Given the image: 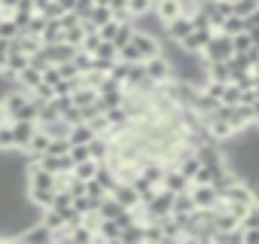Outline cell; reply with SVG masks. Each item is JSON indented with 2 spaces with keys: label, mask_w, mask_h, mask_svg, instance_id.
I'll use <instances>...</instances> for the list:
<instances>
[{
  "label": "cell",
  "mask_w": 259,
  "mask_h": 244,
  "mask_svg": "<svg viewBox=\"0 0 259 244\" xmlns=\"http://www.w3.org/2000/svg\"><path fill=\"white\" fill-rule=\"evenodd\" d=\"M156 55H162V40L156 37V34H150V31H141L138 28V34L132 37V43L128 46H122L119 49V58L122 61H150V58H156Z\"/></svg>",
  "instance_id": "obj_1"
},
{
  "label": "cell",
  "mask_w": 259,
  "mask_h": 244,
  "mask_svg": "<svg viewBox=\"0 0 259 244\" xmlns=\"http://www.w3.org/2000/svg\"><path fill=\"white\" fill-rule=\"evenodd\" d=\"M201 55H204V61H229V58L235 55V37L217 31V34L210 37V43L204 46Z\"/></svg>",
  "instance_id": "obj_2"
},
{
  "label": "cell",
  "mask_w": 259,
  "mask_h": 244,
  "mask_svg": "<svg viewBox=\"0 0 259 244\" xmlns=\"http://www.w3.org/2000/svg\"><path fill=\"white\" fill-rule=\"evenodd\" d=\"M147 76H150V79H153L156 86H165V83L177 79V76H174V64H171V58H168L165 52L147 61Z\"/></svg>",
  "instance_id": "obj_3"
},
{
  "label": "cell",
  "mask_w": 259,
  "mask_h": 244,
  "mask_svg": "<svg viewBox=\"0 0 259 244\" xmlns=\"http://www.w3.org/2000/svg\"><path fill=\"white\" fill-rule=\"evenodd\" d=\"M213 34H217V28H192V34H186L180 40V49L183 52H192V55H201Z\"/></svg>",
  "instance_id": "obj_4"
},
{
  "label": "cell",
  "mask_w": 259,
  "mask_h": 244,
  "mask_svg": "<svg viewBox=\"0 0 259 244\" xmlns=\"http://www.w3.org/2000/svg\"><path fill=\"white\" fill-rule=\"evenodd\" d=\"M192 198H195V205L198 208H217L220 201H223V192L213 186V183H192Z\"/></svg>",
  "instance_id": "obj_5"
},
{
  "label": "cell",
  "mask_w": 259,
  "mask_h": 244,
  "mask_svg": "<svg viewBox=\"0 0 259 244\" xmlns=\"http://www.w3.org/2000/svg\"><path fill=\"white\" fill-rule=\"evenodd\" d=\"M10 122H13V132H16L19 150H28V144H31L34 135L40 132V122H31V119H10Z\"/></svg>",
  "instance_id": "obj_6"
},
{
  "label": "cell",
  "mask_w": 259,
  "mask_h": 244,
  "mask_svg": "<svg viewBox=\"0 0 259 244\" xmlns=\"http://www.w3.org/2000/svg\"><path fill=\"white\" fill-rule=\"evenodd\" d=\"M162 186H165V189H171V192H189V189H192V180H189L177 165H168Z\"/></svg>",
  "instance_id": "obj_7"
},
{
  "label": "cell",
  "mask_w": 259,
  "mask_h": 244,
  "mask_svg": "<svg viewBox=\"0 0 259 244\" xmlns=\"http://www.w3.org/2000/svg\"><path fill=\"white\" fill-rule=\"evenodd\" d=\"M16 241H25V244H46V241H52V229L40 220V223L28 226L25 232H19V235H16Z\"/></svg>",
  "instance_id": "obj_8"
},
{
  "label": "cell",
  "mask_w": 259,
  "mask_h": 244,
  "mask_svg": "<svg viewBox=\"0 0 259 244\" xmlns=\"http://www.w3.org/2000/svg\"><path fill=\"white\" fill-rule=\"evenodd\" d=\"M110 195H113V198H119L125 208H138V205H141V192H138V186H135L132 180H119V183H116V189H113Z\"/></svg>",
  "instance_id": "obj_9"
},
{
  "label": "cell",
  "mask_w": 259,
  "mask_h": 244,
  "mask_svg": "<svg viewBox=\"0 0 259 244\" xmlns=\"http://www.w3.org/2000/svg\"><path fill=\"white\" fill-rule=\"evenodd\" d=\"M192 16H177L174 22H168L165 25V40H174V43H180L186 34H192Z\"/></svg>",
  "instance_id": "obj_10"
},
{
  "label": "cell",
  "mask_w": 259,
  "mask_h": 244,
  "mask_svg": "<svg viewBox=\"0 0 259 244\" xmlns=\"http://www.w3.org/2000/svg\"><path fill=\"white\" fill-rule=\"evenodd\" d=\"M40 83H43V70H37V67H31V64L16 76V89H25V92H34Z\"/></svg>",
  "instance_id": "obj_11"
},
{
  "label": "cell",
  "mask_w": 259,
  "mask_h": 244,
  "mask_svg": "<svg viewBox=\"0 0 259 244\" xmlns=\"http://www.w3.org/2000/svg\"><path fill=\"white\" fill-rule=\"evenodd\" d=\"M156 16L168 25V22H174L177 16H183V10H180V0H156Z\"/></svg>",
  "instance_id": "obj_12"
},
{
  "label": "cell",
  "mask_w": 259,
  "mask_h": 244,
  "mask_svg": "<svg viewBox=\"0 0 259 244\" xmlns=\"http://www.w3.org/2000/svg\"><path fill=\"white\" fill-rule=\"evenodd\" d=\"M207 79H213V83H232L229 61H207Z\"/></svg>",
  "instance_id": "obj_13"
},
{
  "label": "cell",
  "mask_w": 259,
  "mask_h": 244,
  "mask_svg": "<svg viewBox=\"0 0 259 244\" xmlns=\"http://www.w3.org/2000/svg\"><path fill=\"white\" fill-rule=\"evenodd\" d=\"M98 241H122V226L116 220H101L98 223Z\"/></svg>",
  "instance_id": "obj_14"
},
{
  "label": "cell",
  "mask_w": 259,
  "mask_h": 244,
  "mask_svg": "<svg viewBox=\"0 0 259 244\" xmlns=\"http://www.w3.org/2000/svg\"><path fill=\"white\" fill-rule=\"evenodd\" d=\"M40 129H43L49 138H70V129H73V126L61 116V119H55V122H40Z\"/></svg>",
  "instance_id": "obj_15"
},
{
  "label": "cell",
  "mask_w": 259,
  "mask_h": 244,
  "mask_svg": "<svg viewBox=\"0 0 259 244\" xmlns=\"http://www.w3.org/2000/svg\"><path fill=\"white\" fill-rule=\"evenodd\" d=\"M122 211H125V205H122L119 198H113V195H107V198L101 201V208H98L101 220H116V217H119Z\"/></svg>",
  "instance_id": "obj_16"
},
{
  "label": "cell",
  "mask_w": 259,
  "mask_h": 244,
  "mask_svg": "<svg viewBox=\"0 0 259 244\" xmlns=\"http://www.w3.org/2000/svg\"><path fill=\"white\" fill-rule=\"evenodd\" d=\"M95 135H98V132L89 126V122H76V126L70 129V144H92Z\"/></svg>",
  "instance_id": "obj_17"
},
{
  "label": "cell",
  "mask_w": 259,
  "mask_h": 244,
  "mask_svg": "<svg viewBox=\"0 0 259 244\" xmlns=\"http://www.w3.org/2000/svg\"><path fill=\"white\" fill-rule=\"evenodd\" d=\"M220 31H223V34H229V37H238V34H244V31H247V19L232 13V16L220 25Z\"/></svg>",
  "instance_id": "obj_18"
},
{
  "label": "cell",
  "mask_w": 259,
  "mask_h": 244,
  "mask_svg": "<svg viewBox=\"0 0 259 244\" xmlns=\"http://www.w3.org/2000/svg\"><path fill=\"white\" fill-rule=\"evenodd\" d=\"M122 241H125V244H141V241H147V229H144V223L125 226V229H122Z\"/></svg>",
  "instance_id": "obj_19"
},
{
  "label": "cell",
  "mask_w": 259,
  "mask_h": 244,
  "mask_svg": "<svg viewBox=\"0 0 259 244\" xmlns=\"http://www.w3.org/2000/svg\"><path fill=\"white\" fill-rule=\"evenodd\" d=\"M13 46H16V49H22V52H28V55H34V52H40V49H43V40H40V37H34V34H22L19 40H13Z\"/></svg>",
  "instance_id": "obj_20"
},
{
  "label": "cell",
  "mask_w": 259,
  "mask_h": 244,
  "mask_svg": "<svg viewBox=\"0 0 259 244\" xmlns=\"http://www.w3.org/2000/svg\"><path fill=\"white\" fill-rule=\"evenodd\" d=\"M98 168H101L98 159H85V162H76L73 165V174L82 177V180H92V177H98Z\"/></svg>",
  "instance_id": "obj_21"
},
{
  "label": "cell",
  "mask_w": 259,
  "mask_h": 244,
  "mask_svg": "<svg viewBox=\"0 0 259 244\" xmlns=\"http://www.w3.org/2000/svg\"><path fill=\"white\" fill-rule=\"evenodd\" d=\"M85 25L79 22V25H73V28H64V43H70V46H82V40H85Z\"/></svg>",
  "instance_id": "obj_22"
},
{
  "label": "cell",
  "mask_w": 259,
  "mask_h": 244,
  "mask_svg": "<svg viewBox=\"0 0 259 244\" xmlns=\"http://www.w3.org/2000/svg\"><path fill=\"white\" fill-rule=\"evenodd\" d=\"M31 98H34V101H40V104H46V101L58 98V92H55V86H52V83H46V79H43V83L31 92Z\"/></svg>",
  "instance_id": "obj_23"
},
{
  "label": "cell",
  "mask_w": 259,
  "mask_h": 244,
  "mask_svg": "<svg viewBox=\"0 0 259 244\" xmlns=\"http://www.w3.org/2000/svg\"><path fill=\"white\" fill-rule=\"evenodd\" d=\"M0 150H19V144H16V132H13V122L0 126Z\"/></svg>",
  "instance_id": "obj_24"
},
{
  "label": "cell",
  "mask_w": 259,
  "mask_h": 244,
  "mask_svg": "<svg viewBox=\"0 0 259 244\" xmlns=\"http://www.w3.org/2000/svg\"><path fill=\"white\" fill-rule=\"evenodd\" d=\"M46 22H49V19H46L43 13H34V16H31V22L25 25V34H34V37H43V31H46Z\"/></svg>",
  "instance_id": "obj_25"
},
{
  "label": "cell",
  "mask_w": 259,
  "mask_h": 244,
  "mask_svg": "<svg viewBox=\"0 0 259 244\" xmlns=\"http://www.w3.org/2000/svg\"><path fill=\"white\" fill-rule=\"evenodd\" d=\"M232 7H235V16H244L247 19V16H253L259 10V0H235Z\"/></svg>",
  "instance_id": "obj_26"
},
{
  "label": "cell",
  "mask_w": 259,
  "mask_h": 244,
  "mask_svg": "<svg viewBox=\"0 0 259 244\" xmlns=\"http://www.w3.org/2000/svg\"><path fill=\"white\" fill-rule=\"evenodd\" d=\"M101 43H104V37H101V31H89V34H85V40H82V46H79V49H85V52H92V55H95V52H98V46H101Z\"/></svg>",
  "instance_id": "obj_27"
},
{
  "label": "cell",
  "mask_w": 259,
  "mask_h": 244,
  "mask_svg": "<svg viewBox=\"0 0 259 244\" xmlns=\"http://www.w3.org/2000/svg\"><path fill=\"white\" fill-rule=\"evenodd\" d=\"M73 61H76V67H79V73H89V70L95 67V55H92V52H85V49H79Z\"/></svg>",
  "instance_id": "obj_28"
},
{
  "label": "cell",
  "mask_w": 259,
  "mask_h": 244,
  "mask_svg": "<svg viewBox=\"0 0 259 244\" xmlns=\"http://www.w3.org/2000/svg\"><path fill=\"white\" fill-rule=\"evenodd\" d=\"M250 49H253V37H250V31L238 34V37H235V52L244 55V52H250Z\"/></svg>",
  "instance_id": "obj_29"
},
{
  "label": "cell",
  "mask_w": 259,
  "mask_h": 244,
  "mask_svg": "<svg viewBox=\"0 0 259 244\" xmlns=\"http://www.w3.org/2000/svg\"><path fill=\"white\" fill-rule=\"evenodd\" d=\"M52 64V58H49V52H46V46L40 49V52H34L31 55V67H37V70H46Z\"/></svg>",
  "instance_id": "obj_30"
},
{
  "label": "cell",
  "mask_w": 259,
  "mask_h": 244,
  "mask_svg": "<svg viewBox=\"0 0 259 244\" xmlns=\"http://www.w3.org/2000/svg\"><path fill=\"white\" fill-rule=\"evenodd\" d=\"M43 79H46V83H52V86H58V83L64 79V76H61V67H58V64H49V67L43 70Z\"/></svg>",
  "instance_id": "obj_31"
},
{
  "label": "cell",
  "mask_w": 259,
  "mask_h": 244,
  "mask_svg": "<svg viewBox=\"0 0 259 244\" xmlns=\"http://www.w3.org/2000/svg\"><path fill=\"white\" fill-rule=\"evenodd\" d=\"M244 226H247V229H259V201L250 205V211H247V217H244Z\"/></svg>",
  "instance_id": "obj_32"
},
{
  "label": "cell",
  "mask_w": 259,
  "mask_h": 244,
  "mask_svg": "<svg viewBox=\"0 0 259 244\" xmlns=\"http://www.w3.org/2000/svg\"><path fill=\"white\" fill-rule=\"evenodd\" d=\"M58 67H61V76H64V79L82 76V73H79V67H76V61H64V64H58Z\"/></svg>",
  "instance_id": "obj_33"
},
{
  "label": "cell",
  "mask_w": 259,
  "mask_h": 244,
  "mask_svg": "<svg viewBox=\"0 0 259 244\" xmlns=\"http://www.w3.org/2000/svg\"><path fill=\"white\" fill-rule=\"evenodd\" d=\"M98 31H101V37H104V40H113V37H116V31H119V22L113 19V22H107V25H101Z\"/></svg>",
  "instance_id": "obj_34"
},
{
  "label": "cell",
  "mask_w": 259,
  "mask_h": 244,
  "mask_svg": "<svg viewBox=\"0 0 259 244\" xmlns=\"http://www.w3.org/2000/svg\"><path fill=\"white\" fill-rule=\"evenodd\" d=\"M244 226V223H241ZM244 244H259V229H247L244 226Z\"/></svg>",
  "instance_id": "obj_35"
},
{
  "label": "cell",
  "mask_w": 259,
  "mask_h": 244,
  "mask_svg": "<svg viewBox=\"0 0 259 244\" xmlns=\"http://www.w3.org/2000/svg\"><path fill=\"white\" fill-rule=\"evenodd\" d=\"M16 7H19V0H0V10H4L7 16H13V13H16Z\"/></svg>",
  "instance_id": "obj_36"
},
{
  "label": "cell",
  "mask_w": 259,
  "mask_h": 244,
  "mask_svg": "<svg viewBox=\"0 0 259 244\" xmlns=\"http://www.w3.org/2000/svg\"><path fill=\"white\" fill-rule=\"evenodd\" d=\"M256 28H259V10L253 16H247V31H256Z\"/></svg>",
  "instance_id": "obj_37"
},
{
  "label": "cell",
  "mask_w": 259,
  "mask_h": 244,
  "mask_svg": "<svg viewBox=\"0 0 259 244\" xmlns=\"http://www.w3.org/2000/svg\"><path fill=\"white\" fill-rule=\"evenodd\" d=\"M7 122H10V113H7V104L0 101V126H7Z\"/></svg>",
  "instance_id": "obj_38"
},
{
  "label": "cell",
  "mask_w": 259,
  "mask_h": 244,
  "mask_svg": "<svg viewBox=\"0 0 259 244\" xmlns=\"http://www.w3.org/2000/svg\"><path fill=\"white\" fill-rule=\"evenodd\" d=\"M58 4L64 7V13H73L76 10V0H58Z\"/></svg>",
  "instance_id": "obj_39"
},
{
  "label": "cell",
  "mask_w": 259,
  "mask_h": 244,
  "mask_svg": "<svg viewBox=\"0 0 259 244\" xmlns=\"http://www.w3.org/2000/svg\"><path fill=\"white\" fill-rule=\"evenodd\" d=\"M253 76H256V86H259V61L253 64Z\"/></svg>",
  "instance_id": "obj_40"
},
{
  "label": "cell",
  "mask_w": 259,
  "mask_h": 244,
  "mask_svg": "<svg viewBox=\"0 0 259 244\" xmlns=\"http://www.w3.org/2000/svg\"><path fill=\"white\" fill-rule=\"evenodd\" d=\"M253 113H256V126H259V101L253 104Z\"/></svg>",
  "instance_id": "obj_41"
},
{
  "label": "cell",
  "mask_w": 259,
  "mask_h": 244,
  "mask_svg": "<svg viewBox=\"0 0 259 244\" xmlns=\"http://www.w3.org/2000/svg\"><path fill=\"white\" fill-rule=\"evenodd\" d=\"M7 67V55H0V70H4Z\"/></svg>",
  "instance_id": "obj_42"
},
{
  "label": "cell",
  "mask_w": 259,
  "mask_h": 244,
  "mask_svg": "<svg viewBox=\"0 0 259 244\" xmlns=\"http://www.w3.org/2000/svg\"><path fill=\"white\" fill-rule=\"evenodd\" d=\"M229 4H235V0H229Z\"/></svg>",
  "instance_id": "obj_43"
}]
</instances>
